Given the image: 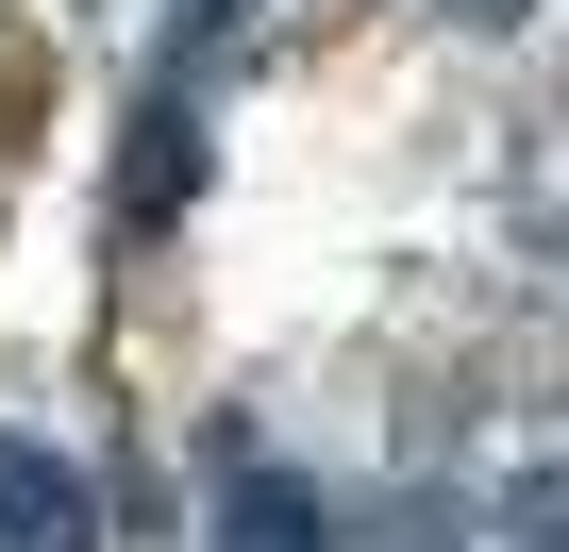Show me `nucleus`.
<instances>
[{"label":"nucleus","mask_w":569,"mask_h":552,"mask_svg":"<svg viewBox=\"0 0 569 552\" xmlns=\"http://www.w3.org/2000/svg\"><path fill=\"white\" fill-rule=\"evenodd\" d=\"M234 552H336V502L284 469H234Z\"/></svg>","instance_id":"nucleus-2"},{"label":"nucleus","mask_w":569,"mask_h":552,"mask_svg":"<svg viewBox=\"0 0 569 552\" xmlns=\"http://www.w3.org/2000/svg\"><path fill=\"white\" fill-rule=\"evenodd\" d=\"M0 552H101V502L51 435H0Z\"/></svg>","instance_id":"nucleus-1"}]
</instances>
